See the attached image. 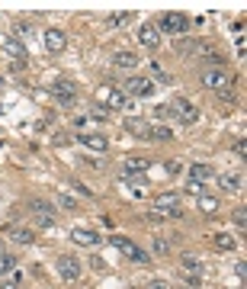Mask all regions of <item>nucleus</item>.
Instances as JSON below:
<instances>
[{
	"mask_svg": "<svg viewBox=\"0 0 247 289\" xmlns=\"http://www.w3.org/2000/svg\"><path fill=\"white\" fill-rule=\"evenodd\" d=\"M51 93H55V100H77V87L71 81H65V77L51 84Z\"/></svg>",
	"mask_w": 247,
	"mask_h": 289,
	"instance_id": "11",
	"label": "nucleus"
},
{
	"mask_svg": "<svg viewBox=\"0 0 247 289\" xmlns=\"http://www.w3.org/2000/svg\"><path fill=\"white\" fill-rule=\"evenodd\" d=\"M180 267H183V273L202 276V264H199V257H193V254H183V257H180Z\"/></svg>",
	"mask_w": 247,
	"mask_h": 289,
	"instance_id": "22",
	"label": "nucleus"
},
{
	"mask_svg": "<svg viewBox=\"0 0 247 289\" xmlns=\"http://www.w3.org/2000/svg\"><path fill=\"white\" fill-rule=\"evenodd\" d=\"M148 167H151V161H148V157H129V161H126V174H129V177H135V174L141 177Z\"/></svg>",
	"mask_w": 247,
	"mask_h": 289,
	"instance_id": "19",
	"label": "nucleus"
},
{
	"mask_svg": "<svg viewBox=\"0 0 247 289\" xmlns=\"http://www.w3.org/2000/svg\"><path fill=\"white\" fill-rule=\"evenodd\" d=\"M154 116L157 119H167V116H170V106H154Z\"/></svg>",
	"mask_w": 247,
	"mask_h": 289,
	"instance_id": "42",
	"label": "nucleus"
},
{
	"mask_svg": "<svg viewBox=\"0 0 247 289\" xmlns=\"http://www.w3.org/2000/svg\"><path fill=\"white\" fill-rule=\"evenodd\" d=\"M164 212H161V209H154V212H148V222H164Z\"/></svg>",
	"mask_w": 247,
	"mask_h": 289,
	"instance_id": "40",
	"label": "nucleus"
},
{
	"mask_svg": "<svg viewBox=\"0 0 247 289\" xmlns=\"http://www.w3.org/2000/svg\"><path fill=\"white\" fill-rule=\"evenodd\" d=\"M148 129H151V126H148L141 116H129L126 119V132H132L135 138H148Z\"/></svg>",
	"mask_w": 247,
	"mask_h": 289,
	"instance_id": "16",
	"label": "nucleus"
},
{
	"mask_svg": "<svg viewBox=\"0 0 247 289\" xmlns=\"http://www.w3.org/2000/svg\"><path fill=\"white\" fill-rule=\"evenodd\" d=\"M51 138H55V145H68V142H71V138H68V135H61V132H58V135H51Z\"/></svg>",
	"mask_w": 247,
	"mask_h": 289,
	"instance_id": "47",
	"label": "nucleus"
},
{
	"mask_svg": "<svg viewBox=\"0 0 247 289\" xmlns=\"http://www.w3.org/2000/svg\"><path fill=\"white\" fill-rule=\"evenodd\" d=\"M218 96H222L225 103H234L237 100V90H234V87H225V90H218Z\"/></svg>",
	"mask_w": 247,
	"mask_h": 289,
	"instance_id": "35",
	"label": "nucleus"
},
{
	"mask_svg": "<svg viewBox=\"0 0 247 289\" xmlns=\"http://www.w3.org/2000/svg\"><path fill=\"white\" fill-rule=\"evenodd\" d=\"M170 116H176V119L183 122V126H193V122L199 119V109L193 106L190 100H176L173 106H170Z\"/></svg>",
	"mask_w": 247,
	"mask_h": 289,
	"instance_id": "6",
	"label": "nucleus"
},
{
	"mask_svg": "<svg viewBox=\"0 0 247 289\" xmlns=\"http://www.w3.org/2000/svg\"><path fill=\"white\" fill-rule=\"evenodd\" d=\"M4 51H7V55H13V61H26V58H29V55H26V45H23L20 39H7L4 42Z\"/></svg>",
	"mask_w": 247,
	"mask_h": 289,
	"instance_id": "18",
	"label": "nucleus"
},
{
	"mask_svg": "<svg viewBox=\"0 0 247 289\" xmlns=\"http://www.w3.org/2000/svg\"><path fill=\"white\" fill-rule=\"evenodd\" d=\"M148 138H151V142H170L173 132L167 126H151V129H148Z\"/></svg>",
	"mask_w": 247,
	"mask_h": 289,
	"instance_id": "24",
	"label": "nucleus"
},
{
	"mask_svg": "<svg viewBox=\"0 0 247 289\" xmlns=\"http://www.w3.org/2000/svg\"><path fill=\"white\" fill-rule=\"evenodd\" d=\"M151 248H154V254H161V257H164V254L170 251V241H164V238H154V241H151Z\"/></svg>",
	"mask_w": 247,
	"mask_h": 289,
	"instance_id": "33",
	"label": "nucleus"
},
{
	"mask_svg": "<svg viewBox=\"0 0 247 289\" xmlns=\"http://www.w3.org/2000/svg\"><path fill=\"white\" fill-rule=\"evenodd\" d=\"M234 273H237V279H241V283H244V273H247V267H244V260H237V264H234Z\"/></svg>",
	"mask_w": 247,
	"mask_h": 289,
	"instance_id": "41",
	"label": "nucleus"
},
{
	"mask_svg": "<svg viewBox=\"0 0 247 289\" xmlns=\"http://www.w3.org/2000/svg\"><path fill=\"white\" fill-rule=\"evenodd\" d=\"M71 241L84 244V248H100V244H103V238L96 232H90V228H74V232H71Z\"/></svg>",
	"mask_w": 247,
	"mask_h": 289,
	"instance_id": "8",
	"label": "nucleus"
},
{
	"mask_svg": "<svg viewBox=\"0 0 247 289\" xmlns=\"http://www.w3.org/2000/svg\"><path fill=\"white\" fill-rule=\"evenodd\" d=\"M112 65H116V68H126V71H132V68L138 65V58L132 55V51H116V58H112Z\"/></svg>",
	"mask_w": 247,
	"mask_h": 289,
	"instance_id": "23",
	"label": "nucleus"
},
{
	"mask_svg": "<svg viewBox=\"0 0 247 289\" xmlns=\"http://www.w3.org/2000/svg\"><path fill=\"white\" fill-rule=\"evenodd\" d=\"M132 20V13H112L109 16V29H119V26H126Z\"/></svg>",
	"mask_w": 247,
	"mask_h": 289,
	"instance_id": "30",
	"label": "nucleus"
},
{
	"mask_svg": "<svg viewBox=\"0 0 247 289\" xmlns=\"http://www.w3.org/2000/svg\"><path fill=\"white\" fill-rule=\"evenodd\" d=\"M167 174H180V161H167Z\"/></svg>",
	"mask_w": 247,
	"mask_h": 289,
	"instance_id": "45",
	"label": "nucleus"
},
{
	"mask_svg": "<svg viewBox=\"0 0 247 289\" xmlns=\"http://www.w3.org/2000/svg\"><path fill=\"white\" fill-rule=\"evenodd\" d=\"M77 142L87 145V148H93V151H106V148H109V138H106V135H96V132H84V135H77Z\"/></svg>",
	"mask_w": 247,
	"mask_h": 289,
	"instance_id": "12",
	"label": "nucleus"
},
{
	"mask_svg": "<svg viewBox=\"0 0 247 289\" xmlns=\"http://www.w3.org/2000/svg\"><path fill=\"white\" fill-rule=\"evenodd\" d=\"M154 209H161V212H164V215H170V218H180V215H187V212H183V206H180V196H176L173 190L161 193V196L154 199Z\"/></svg>",
	"mask_w": 247,
	"mask_h": 289,
	"instance_id": "3",
	"label": "nucleus"
},
{
	"mask_svg": "<svg viewBox=\"0 0 247 289\" xmlns=\"http://www.w3.org/2000/svg\"><path fill=\"white\" fill-rule=\"evenodd\" d=\"M16 264H20V260H16L13 254H0V276L13 273V270H16Z\"/></svg>",
	"mask_w": 247,
	"mask_h": 289,
	"instance_id": "27",
	"label": "nucleus"
},
{
	"mask_svg": "<svg viewBox=\"0 0 247 289\" xmlns=\"http://www.w3.org/2000/svg\"><path fill=\"white\" fill-rule=\"evenodd\" d=\"M58 206L68 209V212H77V209H81V203H77L74 196H68V193H58Z\"/></svg>",
	"mask_w": 247,
	"mask_h": 289,
	"instance_id": "28",
	"label": "nucleus"
},
{
	"mask_svg": "<svg viewBox=\"0 0 247 289\" xmlns=\"http://www.w3.org/2000/svg\"><path fill=\"white\" fill-rule=\"evenodd\" d=\"M71 187H74L77 193H81V196H93V190H90V187H84L81 180H71Z\"/></svg>",
	"mask_w": 247,
	"mask_h": 289,
	"instance_id": "37",
	"label": "nucleus"
},
{
	"mask_svg": "<svg viewBox=\"0 0 247 289\" xmlns=\"http://www.w3.org/2000/svg\"><path fill=\"white\" fill-rule=\"evenodd\" d=\"M187 190H190V193H196V196H199V193H202V187H199L196 180H190V183H187Z\"/></svg>",
	"mask_w": 247,
	"mask_h": 289,
	"instance_id": "46",
	"label": "nucleus"
},
{
	"mask_svg": "<svg viewBox=\"0 0 247 289\" xmlns=\"http://www.w3.org/2000/svg\"><path fill=\"white\" fill-rule=\"evenodd\" d=\"M65 45H68V36L58 29V26H55V29H45V48L48 51H61Z\"/></svg>",
	"mask_w": 247,
	"mask_h": 289,
	"instance_id": "14",
	"label": "nucleus"
},
{
	"mask_svg": "<svg viewBox=\"0 0 247 289\" xmlns=\"http://www.w3.org/2000/svg\"><path fill=\"white\" fill-rule=\"evenodd\" d=\"M234 84V77L225 71V68H206V71H202V87H206V90H225V87H231Z\"/></svg>",
	"mask_w": 247,
	"mask_h": 289,
	"instance_id": "1",
	"label": "nucleus"
},
{
	"mask_svg": "<svg viewBox=\"0 0 247 289\" xmlns=\"http://www.w3.org/2000/svg\"><path fill=\"white\" fill-rule=\"evenodd\" d=\"M90 116H93L96 122H106V119H109V112H106V106H93V112H90Z\"/></svg>",
	"mask_w": 247,
	"mask_h": 289,
	"instance_id": "36",
	"label": "nucleus"
},
{
	"mask_svg": "<svg viewBox=\"0 0 247 289\" xmlns=\"http://www.w3.org/2000/svg\"><path fill=\"white\" fill-rule=\"evenodd\" d=\"M190 180H196V183H202V180H215V170H212L209 164L196 161V164H190Z\"/></svg>",
	"mask_w": 247,
	"mask_h": 289,
	"instance_id": "15",
	"label": "nucleus"
},
{
	"mask_svg": "<svg viewBox=\"0 0 247 289\" xmlns=\"http://www.w3.org/2000/svg\"><path fill=\"white\" fill-rule=\"evenodd\" d=\"M81 260L77 257H71V254H61L58 257V276L61 279H68V283H74V279H81Z\"/></svg>",
	"mask_w": 247,
	"mask_h": 289,
	"instance_id": "5",
	"label": "nucleus"
},
{
	"mask_svg": "<svg viewBox=\"0 0 247 289\" xmlns=\"http://www.w3.org/2000/svg\"><path fill=\"white\" fill-rule=\"evenodd\" d=\"M109 244H116V248H119L122 254H126V257L132 260V264H138V267H148V264H151V257H148V254L141 251L138 244H132L129 238H122V235H116V238H109Z\"/></svg>",
	"mask_w": 247,
	"mask_h": 289,
	"instance_id": "2",
	"label": "nucleus"
},
{
	"mask_svg": "<svg viewBox=\"0 0 247 289\" xmlns=\"http://www.w3.org/2000/svg\"><path fill=\"white\" fill-rule=\"evenodd\" d=\"M0 84H4V81H0Z\"/></svg>",
	"mask_w": 247,
	"mask_h": 289,
	"instance_id": "48",
	"label": "nucleus"
},
{
	"mask_svg": "<svg viewBox=\"0 0 247 289\" xmlns=\"http://www.w3.org/2000/svg\"><path fill=\"white\" fill-rule=\"evenodd\" d=\"M244 212H247V209H244V206H237V209H234V212H231V222L237 225V232H244V225H247V215H244Z\"/></svg>",
	"mask_w": 247,
	"mask_h": 289,
	"instance_id": "29",
	"label": "nucleus"
},
{
	"mask_svg": "<svg viewBox=\"0 0 247 289\" xmlns=\"http://www.w3.org/2000/svg\"><path fill=\"white\" fill-rule=\"evenodd\" d=\"M187 29H190V20L183 13H164L161 23H157V32H170V36H180Z\"/></svg>",
	"mask_w": 247,
	"mask_h": 289,
	"instance_id": "4",
	"label": "nucleus"
},
{
	"mask_svg": "<svg viewBox=\"0 0 247 289\" xmlns=\"http://www.w3.org/2000/svg\"><path fill=\"white\" fill-rule=\"evenodd\" d=\"M0 289H20V273L13 270L10 276H4V283H0Z\"/></svg>",
	"mask_w": 247,
	"mask_h": 289,
	"instance_id": "32",
	"label": "nucleus"
},
{
	"mask_svg": "<svg viewBox=\"0 0 247 289\" xmlns=\"http://www.w3.org/2000/svg\"><path fill=\"white\" fill-rule=\"evenodd\" d=\"M90 267H93V270H103L106 260H103V257H90Z\"/></svg>",
	"mask_w": 247,
	"mask_h": 289,
	"instance_id": "44",
	"label": "nucleus"
},
{
	"mask_svg": "<svg viewBox=\"0 0 247 289\" xmlns=\"http://www.w3.org/2000/svg\"><path fill=\"white\" fill-rule=\"evenodd\" d=\"M218 183H222L225 193H237V190H244V174L241 170H228V174L218 177Z\"/></svg>",
	"mask_w": 247,
	"mask_h": 289,
	"instance_id": "9",
	"label": "nucleus"
},
{
	"mask_svg": "<svg viewBox=\"0 0 247 289\" xmlns=\"http://www.w3.org/2000/svg\"><path fill=\"white\" fill-rule=\"evenodd\" d=\"M10 238L16 244H32L35 241V232H29V228H10Z\"/></svg>",
	"mask_w": 247,
	"mask_h": 289,
	"instance_id": "25",
	"label": "nucleus"
},
{
	"mask_svg": "<svg viewBox=\"0 0 247 289\" xmlns=\"http://www.w3.org/2000/svg\"><path fill=\"white\" fill-rule=\"evenodd\" d=\"M126 90L132 96H151L154 93V81H151V77H141V74H132L126 81Z\"/></svg>",
	"mask_w": 247,
	"mask_h": 289,
	"instance_id": "7",
	"label": "nucleus"
},
{
	"mask_svg": "<svg viewBox=\"0 0 247 289\" xmlns=\"http://www.w3.org/2000/svg\"><path fill=\"white\" fill-rule=\"evenodd\" d=\"M234 154L241 157V161L247 157V145H244V138H237V142H234Z\"/></svg>",
	"mask_w": 247,
	"mask_h": 289,
	"instance_id": "39",
	"label": "nucleus"
},
{
	"mask_svg": "<svg viewBox=\"0 0 247 289\" xmlns=\"http://www.w3.org/2000/svg\"><path fill=\"white\" fill-rule=\"evenodd\" d=\"M196 206H199V212H202V215H215V212H218V199H215V196H209V193H199Z\"/></svg>",
	"mask_w": 247,
	"mask_h": 289,
	"instance_id": "20",
	"label": "nucleus"
},
{
	"mask_svg": "<svg viewBox=\"0 0 247 289\" xmlns=\"http://www.w3.org/2000/svg\"><path fill=\"white\" fill-rule=\"evenodd\" d=\"M13 29H16V39H20V36H29V32H32V23H29V20H20Z\"/></svg>",
	"mask_w": 247,
	"mask_h": 289,
	"instance_id": "34",
	"label": "nucleus"
},
{
	"mask_svg": "<svg viewBox=\"0 0 247 289\" xmlns=\"http://www.w3.org/2000/svg\"><path fill=\"white\" fill-rule=\"evenodd\" d=\"M202 48H206V45H202V42H193V39H176L173 42V51L180 58H193V55H199Z\"/></svg>",
	"mask_w": 247,
	"mask_h": 289,
	"instance_id": "10",
	"label": "nucleus"
},
{
	"mask_svg": "<svg viewBox=\"0 0 247 289\" xmlns=\"http://www.w3.org/2000/svg\"><path fill=\"white\" fill-rule=\"evenodd\" d=\"M32 222L39 228H55V215H32Z\"/></svg>",
	"mask_w": 247,
	"mask_h": 289,
	"instance_id": "31",
	"label": "nucleus"
},
{
	"mask_svg": "<svg viewBox=\"0 0 247 289\" xmlns=\"http://www.w3.org/2000/svg\"><path fill=\"white\" fill-rule=\"evenodd\" d=\"M212 244H215L218 251H234V248H237V241L231 238V235H215V238H212Z\"/></svg>",
	"mask_w": 247,
	"mask_h": 289,
	"instance_id": "26",
	"label": "nucleus"
},
{
	"mask_svg": "<svg viewBox=\"0 0 247 289\" xmlns=\"http://www.w3.org/2000/svg\"><path fill=\"white\" fill-rule=\"evenodd\" d=\"M29 212L32 215H55V206L45 203V199H39V196H32L29 199Z\"/></svg>",
	"mask_w": 247,
	"mask_h": 289,
	"instance_id": "21",
	"label": "nucleus"
},
{
	"mask_svg": "<svg viewBox=\"0 0 247 289\" xmlns=\"http://www.w3.org/2000/svg\"><path fill=\"white\" fill-rule=\"evenodd\" d=\"M103 96H106V103H109L112 109H135V106H132V103L126 100V93H122L119 87H109V90H106Z\"/></svg>",
	"mask_w": 247,
	"mask_h": 289,
	"instance_id": "13",
	"label": "nucleus"
},
{
	"mask_svg": "<svg viewBox=\"0 0 247 289\" xmlns=\"http://www.w3.org/2000/svg\"><path fill=\"white\" fill-rule=\"evenodd\" d=\"M138 42H141V45H148V48L161 45V32H157V26H141V32H138Z\"/></svg>",
	"mask_w": 247,
	"mask_h": 289,
	"instance_id": "17",
	"label": "nucleus"
},
{
	"mask_svg": "<svg viewBox=\"0 0 247 289\" xmlns=\"http://www.w3.org/2000/svg\"><path fill=\"white\" fill-rule=\"evenodd\" d=\"M148 289H170V286H167V279H151Z\"/></svg>",
	"mask_w": 247,
	"mask_h": 289,
	"instance_id": "43",
	"label": "nucleus"
},
{
	"mask_svg": "<svg viewBox=\"0 0 247 289\" xmlns=\"http://www.w3.org/2000/svg\"><path fill=\"white\" fill-rule=\"evenodd\" d=\"M151 71H154V77H157L161 84H170V74H167V71H161V65H154Z\"/></svg>",
	"mask_w": 247,
	"mask_h": 289,
	"instance_id": "38",
	"label": "nucleus"
}]
</instances>
